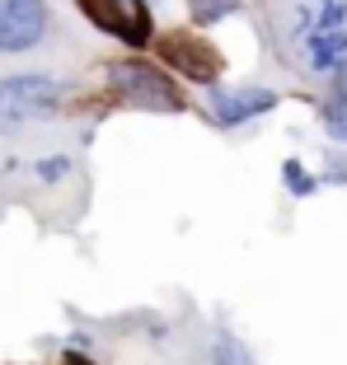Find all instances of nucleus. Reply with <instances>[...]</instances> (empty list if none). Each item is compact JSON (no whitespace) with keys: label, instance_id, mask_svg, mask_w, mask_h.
Returning <instances> with one entry per match:
<instances>
[{"label":"nucleus","instance_id":"obj_14","mask_svg":"<svg viewBox=\"0 0 347 365\" xmlns=\"http://www.w3.org/2000/svg\"><path fill=\"white\" fill-rule=\"evenodd\" d=\"M71 365H85V361H71Z\"/></svg>","mask_w":347,"mask_h":365},{"label":"nucleus","instance_id":"obj_10","mask_svg":"<svg viewBox=\"0 0 347 365\" xmlns=\"http://www.w3.org/2000/svg\"><path fill=\"white\" fill-rule=\"evenodd\" d=\"M282 178H286V187H291V197H310V192H315V178H310V173H305L296 160H286Z\"/></svg>","mask_w":347,"mask_h":365},{"label":"nucleus","instance_id":"obj_8","mask_svg":"<svg viewBox=\"0 0 347 365\" xmlns=\"http://www.w3.org/2000/svg\"><path fill=\"white\" fill-rule=\"evenodd\" d=\"M211 356H216V365H258L249 346L239 342L235 333H226V328L216 333V346H211Z\"/></svg>","mask_w":347,"mask_h":365},{"label":"nucleus","instance_id":"obj_3","mask_svg":"<svg viewBox=\"0 0 347 365\" xmlns=\"http://www.w3.org/2000/svg\"><path fill=\"white\" fill-rule=\"evenodd\" d=\"M109 80L118 89V98H127L131 108H146V113H178L183 108V94L146 61H118L109 71Z\"/></svg>","mask_w":347,"mask_h":365},{"label":"nucleus","instance_id":"obj_6","mask_svg":"<svg viewBox=\"0 0 347 365\" xmlns=\"http://www.w3.org/2000/svg\"><path fill=\"white\" fill-rule=\"evenodd\" d=\"M164 56H169L183 76L202 80V85H211L221 71V56L211 52V43H202V38H188V33H169L164 38Z\"/></svg>","mask_w":347,"mask_h":365},{"label":"nucleus","instance_id":"obj_5","mask_svg":"<svg viewBox=\"0 0 347 365\" xmlns=\"http://www.w3.org/2000/svg\"><path fill=\"white\" fill-rule=\"evenodd\" d=\"M80 10L99 24V29L118 33L127 43L141 47L151 38V19H146V0H80Z\"/></svg>","mask_w":347,"mask_h":365},{"label":"nucleus","instance_id":"obj_11","mask_svg":"<svg viewBox=\"0 0 347 365\" xmlns=\"http://www.w3.org/2000/svg\"><path fill=\"white\" fill-rule=\"evenodd\" d=\"M324 127L333 140H347V113L343 108H324Z\"/></svg>","mask_w":347,"mask_h":365},{"label":"nucleus","instance_id":"obj_2","mask_svg":"<svg viewBox=\"0 0 347 365\" xmlns=\"http://www.w3.org/2000/svg\"><path fill=\"white\" fill-rule=\"evenodd\" d=\"M61 103V85L47 76H10L0 80V131L19 136L33 118H43Z\"/></svg>","mask_w":347,"mask_h":365},{"label":"nucleus","instance_id":"obj_7","mask_svg":"<svg viewBox=\"0 0 347 365\" xmlns=\"http://www.w3.org/2000/svg\"><path fill=\"white\" fill-rule=\"evenodd\" d=\"M211 108H216L221 127H239V122H249V118H258V113H268V108H277V94H272V89H230V94L211 89Z\"/></svg>","mask_w":347,"mask_h":365},{"label":"nucleus","instance_id":"obj_4","mask_svg":"<svg viewBox=\"0 0 347 365\" xmlns=\"http://www.w3.org/2000/svg\"><path fill=\"white\" fill-rule=\"evenodd\" d=\"M47 33L43 0H0V52H29Z\"/></svg>","mask_w":347,"mask_h":365},{"label":"nucleus","instance_id":"obj_9","mask_svg":"<svg viewBox=\"0 0 347 365\" xmlns=\"http://www.w3.org/2000/svg\"><path fill=\"white\" fill-rule=\"evenodd\" d=\"M193 5V19L197 24H216V19H226L230 10H235L239 0H188Z\"/></svg>","mask_w":347,"mask_h":365},{"label":"nucleus","instance_id":"obj_12","mask_svg":"<svg viewBox=\"0 0 347 365\" xmlns=\"http://www.w3.org/2000/svg\"><path fill=\"white\" fill-rule=\"evenodd\" d=\"M66 169H71V160H66V155H52V160H43V164H38V178H43V182H56Z\"/></svg>","mask_w":347,"mask_h":365},{"label":"nucleus","instance_id":"obj_1","mask_svg":"<svg viewBox=\"0 0 347 365\" xmlns=\"http://www.w3.org/2000/svg\"><path fill=\"white\" fill-rule=\"evenodd\" d=\"M268 29L277 52L291 56L319 33H347V0H268Z\"/></svg>","mask_w":347,"mask_h":365},{"label":"nucleus","instance_id":"obj_13","mask_svg":"<svg viewBox=\"0 0 347 365\" xmlns=\"http://www.w3.org/2000/svg\"><path fill=\"white\" fill-rule=\"evenodd\" d=\"M338 103L347 108V71H343V76H338Z\"/></svg>","mask_w":347,"mask_h":365}]
</instances>
